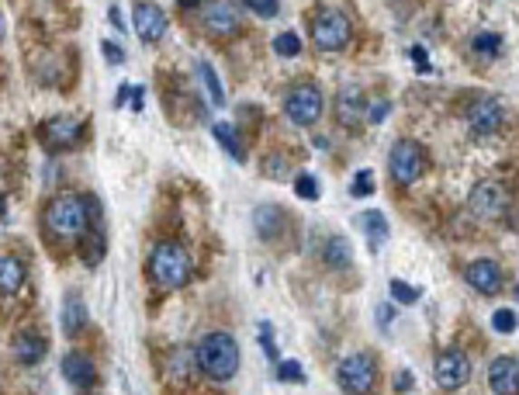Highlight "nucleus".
<instances>
[{
    "instance_id": "obj_1",
    "label": "nucleus",
    "mask_w": 519,
    "mask_h": 395,
    "mask_svg": "<svg viewBox=\"0 0 519 395\" xmlns=\"http://www.w3.org/2000/svg\"><path fill=\"white\" fill-rule=\"evenodd\" d=\"M91 208H94V201H87V198L77 195L53 198L49 208H45V229L56 239H66V243L80 239L91 229Z\"/></svg>"
},
{
    "instance_id": "obj_2",
    "label": "nucleus",
    "mask_w": 519,
    "mask_h": 395,
    "mask_svg": "<svg viewBox=\"0 0 519 395\" xmlns=\"http://www.w3.org/2000/svg\"><path fill=\"white\" fill-rule=\"evenodd\" d=\"M191 257L180 243H159L149 257V275L163 292H177L191 281Z\"/></svg>"
},
{
    "instance_id": "obj_3",
    "label": "nucleus",
    "mask_w": 519,
    "mask_h": 395,
    "mask_svg": "<svg viewBox=\"0 0 519 395\" xmlns=\"http://www.w3.org/2000/svg\"><path fill=\"white\" fill-rule=\"evenodd\" d=\"M197 368L215 381H229L239 368V347L229 333H208L197 343Z\"/></svg>"
},
{
    "instance_id": "obj_4",
    "label": "nucleus",
    "mask_w": 519,
    "mask_h": 395,
    "mask_svg": "<svg viewBox=\"0 0 519 395\" xmlns=\"http://www.w3.org/2000/svg\"><path fill=\"white\" fill-rule=\"evenodd\" d=\"M388 167H391V178H395V184H402V188H412L416 180L423 178V170H426L423 146H419V142H412V139H399V142L391 146Z\"/></svg>"
},
{
    "instance_id": "obj_5",
    "label": "nucleus",
    "mask_w": 519,
    "mask_h": 395,
    "mask_svg": "<svg viewBox=\"0 0 519 395\" xmlns=\"http://www.w3.org/2000/svg\"><path fill=\"white\" fill-rule=\"evenodd\" d=\"M336 381H340V389L350 395L374 392V381H378V364H374V357L353 354V357H346V361H340Z\"/></svg>"
},
{
    "instance_id": "obj_6",
    "label": "nucleus",
    "mask_w": 519,
    "mask_h": 395,
    "mask_svg": "<svg viewBox=\"0 0 519 395\" xmlns=\"http://www.w3.org/2000/svg\"><path fill=\"white\" fill-rule=\"evenodd\" d=\"M350 35H353V24H350V18H346L343 11H319V18H315V24H312V39H315V45L319 49H326V53H340L346 42H350Z\"/></svg>"
},
{
    "instance_id": "obj_7",
    "label": "nucleus",
    "mask_w": 519,
    "mask_h": 395,
    "mask_svg": "<svg viewBox=\"0 0 519 395\" xmlns=\"http://www.w3.org/2000/svg\"><path fill=\"white\" fill-rule=\"evenodd\" d=\"M284 115L294 125H315L322 115V91L315 83H298L291 87L288 98H284Z\"/></svg>"
},
{
    "instance_id": "obj_8",
    "label": "nucleus",
    "mask_w": 519,
    "mask_h": 395,
    "mask_svg": "<svg viewBox=\"0 0 519 395\" xmlns=\"http://www.w3.org/2000/svg\"><path fill=\"white\" fill-rule=\"evenodd\" d=\"M467 208L478 218H502L505 208H509V191H505L502 184H495V180H485V184H478V188L471 191Z\"/></svg>"
},
{
    "instance_id": "obj_9",
    "label": "nucleus",
    "mask_w": 519,
    "mask_h": 395,
    "mask_svg": "<svg viewBox=\"0 0 519 395\" xmlns=\"http://www.w3.org/2000/svg\"><path fill=\"white\" fill-rule=\"evenodd\" d=\"M471 378V361L464 357V351H447L437 357V385L443 392H457L467 385Z\"/></svg>"
},
{
    "instance_id": "obj_10",
    "label": "nucleus",
    "mask_w": 519,
    "mask_h": 395,
    "mask_svg": "<svg viewBox=\"0 0 519 395\" xmlns=\"http://www.w3.org/2000/svg\"><path fill=\"white\" fill-rule=\"evenodd\" d=\"M502 121H505V108L495 98H485L467 108V129H471V136H495L502 129Z\"/></svg>"
},
{
    "instance_id": "obj_11",
    "label": "nucleus",
    "mask_w": 519,
    "mask_h": 395,
    "mask_svg": "<svg viewBox=\"0 0 519 395\" xmlns=\"http://www.w3.org/2000/svg\"><path fill=\"white\" fill-rule=\"evenodd\" d=\"M42 142H45V149H53V153H62V149L77 146L80 142V121L70 119V115H56V119H49L45 125H42Z\"/></svg>"
},
{
    "instance_id": "obj_12",
    "label": "nucleus",
    "mask_w": 519,
    "mask_h": 395,
    "mask_svg": "<svg viewBox=\"0 0 519 395\" xmlns=\"http://www.w3.org/2000/svg\"><path fill=\"white\" fill-rule=\"evenodd\" d=\"M464 281H467V284H471L478 295H499L502 284H505L502 267L495 264V260H475V264H467Z\"/></svg>"
},
{
    "instance_id": "obj_13",
    "label": "nucleus",
    "mask_w": 519,
    "mask_h": 395,
    "mask_svg": "<svg viewBox=\"0 0 519 395\" xmlns=\"http://www.w3.org/2000/svg\"><path fill=\"white\" fill-rule=\"evenodd\" d=\"M135 32H139V39L146 42V45H153V42L163 39V32H167V14L159 11V4H149V0H142V4H135Z\"/></svg>"
},
{
    "instance_id": "obj_14",
    "label": "nucleus",
    "mask_w": 519,
    "mask_h": 395,
    "mask_svg": "<svg viewBox=\"0 0 519 395\" xmlns=\"http://www.w3.org/2000/svg\"><path fill=\"white\" fill-rule=\"evenodd\" d=\"M205 28L212 35L239 32V7H235V0H208V7H205Z\"/></svg>"
},
{
    "instance_id": "obj_15",
    "label": "nucleus",
    "mask_w": 519,
    "mask_h": 395,
    "mask_svg": "<svg viewBox=\"0 0 519 395\" xmlns=\"http://www.w3.org/2000/svg\"><path fill=\"white\" fill-rule=\"evenodd\" d=\"M364 108H370V104L364 101V91H360V87H343V91L336 94V119H340V125H346V129H357V125L364 121V115H370Z\"/></svg>"
},
{
    "instance_id": "obj_16",
    "label": "nucleus",
    "mask_w": 519,
    "mask_h": 395,
    "mask_svg": "<svg viewBox=\"0 0 519 395\" xmlns=\"http://www.w3.org/2000/svg\"><path fill=\"white\" fill-rule=\"evenodd\" d=\"M488 385H492V392H499V395L519 392V361L516 357H495L492 368H488Z\"/></svg>"
},
{
    "instance_id": "obj_17",
    "label": "nucleus",
    "mask_w": 519,
    "mask_h": 395,
    "mask_svg": "<svg viewBox=\"0 0 519 395\" xmlns=\"http://www.w3.org/2000/svg\"><path fill=\"white\" fill-rule=\"evenodd\" d=\"M62 375H66V381H70L73 389H80V392H91L97 381L94 364H91V357H83V354L62 357Z\"/></svg>"
},
{
    "instance_id": "obj_18",
    "label": "nucleus",
    "mask_w": 519,
    "mask_h": 395,
    "mask_svg": "<svg viewBox=\"0 0 519 395\" xmlns=\"http://www.w3.org/2000/svg\"><path fill=\"white\" fill-rule=\"evenodd\" d=\"M11 351H14V357H18L21 364H39L42 357H45V351H49V340L42 333H35V330H21L14 336V343H11Z\"/></svg>"
},
{
    "instance_id": "obj_19",
    "label": "nucleus",
    "mask_w": 519,
    "mask_h": 395,
    "mask_svg": "<svg viewBox=\"0 0 519 395\" xmlns=\"http://www.w3.org/2000/svg\"><path fill=\"white\" fill-rule=\"evenodd\" d=\"M253 222H256V233L264 239H277V233L284 229V212L277 205H264L253 212Z\"/></svg>"
},
{
    "instance_id": "obj_20",
    "label": "nucleus",
    "mask_w": 519,
    "mask_h": 395,
    "mask_svg": "<svg viewBox=\"0 0 519 395\" xmlns=\"http://www.w3.org/2000/svg\"><path fill=\"white\" fill-rule=\"evenodd\" d=\"M357 222H360V229L367 233V239H370V250H378L388 239V222L381 212H364V216H357Z\"/></svg>"
},
{
    "instance_id": "obj_21",
    "label": "nucleus",
    "mask_w": 519,
    "mask_h": 395,
    "mask_svg": "<svg viewBox=\"0 0 519 395\" xmlns=\"http://www.w3.org/2000/svg\"><path fill=\"white\" fill-rule=\"evenodd\" d=\"M0 281H4V295L7 298L18 295L21 281H24V267H21V260H14V257L0 260Z\"/></svg>"
},
{
    "instance_id": "obj_22",
    "label": "nucleus",
    "mask_w": 519,
    "mask_h": 395,
    "mask_svg": "<svg viewBox=\"0 0 519 395\" xmlns=\"http://www.w3.org/2000/svg\"><path fill=\"white\" fill-rule=\"evenodd\" d=\"M87 326V313H83V302L77 295L66 298V305H62V330L66 333H80Z\"/></svg>"
},
{
    "instance_id": "obj_23",
    "label": "nucleus",
    "mask_w": 519,
    "mask_h": 395,
    "mask_svg": "<svg viewBox=\"0 0 519 395\" xmlns=\"http://www.w3.org/2000/svg\"><path fill=\"white\" fill-rule=\"evenodd\" d=\"M471 49H475L478 60L492 63L502 53V35H495V32H478L475 42H471Z\"/></svg>"
},
{
    "instance_id": "obj_24",
    "label": "nucleus",
    "mask_w": 519,
    "mask_h": 395,
    "mask_svg": "<svg viewBox=\"0 0 519 395\" xmlns=\"http://www.w3.org/2000/svg\"><path fill=\"white\" fill-rule=\"evenodd\" d=\"M326 264L332 267V271H346L350 264H353V250H350V243L346 239H329L326 246Z\"/></svg>"
},
{
    "instance_id": "obj_25",
    "label": "nucleus",
    "mask_w": 519,
    "mask_h": 395,
    "mask_svg": "<svg viewBox=\"0 0 519 395\" xmlns=\"http://www.w3.org/2000/svg\"><path fill=\"white\" fill-rule=\"evenodd\" d=\"M212 132H215V139L222 142V149H226V153H229V157L235 159V163H243V159H246V149H243V142L235 139V132H232V125H226V121H218V125H215Z\"/></svg>"
},
{
    "instance_id": "obj_26",
    "label": "nucleus",
    "mask_w": 519,
    "mask_h": 395,
    "mask_svg": "<svg viewBox=\"0 0 519 395\" xmlns=\"http://www.w3.org/2000/svg\"><path fill=\"white\" fill-rule=\"evenodd\" d=\"M194 364H197V354L177 351V354L170 357V378H173V381H187V378H191Z\"/></svg>"
},
{
    "instance_id": "obj_27",
    "label": "nucleus",
    "mask_w": 519,
    "mask_h": 395,
    "mask_svg": "<svg viewBox=\"0 0 519 395\" xmlns=\"http://www.w3.org/2000/svg\"><path fill=\"white\" fill-rule=\"evenodd\" d=\"M197 73L205 80V87H208V94H212V104L215 108H222L226 104V94H222V87H218V77H215V70L208 63H197Z\"/></svg>"
},
{
    "instance_id": "obj_28",
    "label": "nucleus",
    "mask_w": 519,
    "mask_h": 395,
    "mask_svg": "<svg viewBox=\"0 0 519 395\" xmlns=\"http://www.w3.org/2000/svg\"><path fill=\"white\" fill-rule=\"evenodd\" d=\"M274 53H277V56H288V60H294V56L302 53V39H298L294 32H284V35H277V39H274Z\"/></svg>"
},
{
    "instance_id": "obj_29",
    "label": "nucleus",
    "mask_w": 519,
    "mask_h": 395,
    "mask_svg": "<svg viewBox=\"0 0 519 395\" xmlns=\"http://www.w3.org/2000/svg\"><path fill=\"white\" fill-rule=\"evenodd\" d=\"M388 292H391L395 302H402V305H416V302L423 298L419 288H412V284H405V281H391V284H388Z\"/></svg>"
},
{
    "instance_id": "obj_30",
    "label": "nucleus",
    "mask_w": 519,
    "mask_h": 395,
    "mask_svg": "<svg viewBox=\"0 0 519 395\" xmlns=\"http://www.w3.org/2000/svg\"><path fill=\"white\" fill-rule=\"evenodd\" d=\"M516 326H519V319L513 309H495V316H492V330H495V333H513Z\"/></svg>"
},
{
    "instance_id": "obj_31",
    "label": "nucleus",
    "mask_w": 519,
    "mask_h": 395,
    "mask_svg": "<svg viewBox=\"0 0 519 395\" xmlns=\"http://www.w3.org/2000/svg\"><path fill=\"white\" fill-rule=\"evenodd\" d=\"M83 260H87L91 267L104 260V236H87V239H83Z\"/></svg>"
},
{
    "instance_id": "obj_32",
    "label": "nucleus",
    "mask_w": 519,
    "mask_h": 395,
    "mask_svg": "<svg viewBox=\"0 0 519 395\" xmlns=\"http://www.w3.org/2000/svg\"><path fill=\"white\" fill-rule=\"evenodd\" d=\"M294 191H298V198H305V201H315L319 198V180L312 178V174H298Z\"/></svg>"
},
{
    "instance_id": "obj_33",
    "label": "nucleus",
    "mask_w": 519,
    "mask_h": 395,
    "mask_svg": "<svg viewBox=\"0 0 519 395\" xmlns=\"http://www.w3.org/2000/svg\"><path fill=\"white\" fill-rule=\"evenodd\" d=\"M246 7H250L256 18H274V14L281 11V4H277V0H246Z\"/></svg>"
},
{
    "instance_id": "obj_34",
    "label": "nucleus",
    "mask_w": 519,
    "mask_h": 395,
    "mask_svg": "<svg viewBox=\"0 0 519 395\" xmlns=\"http://www.w3.org/2000/svg\"><path fill=\"white\" fill-rule=\"evenodd\" d=\"M370 191H374V170H360L353 178V198H367Z\"/></svg>"
},
{
    "instance_id": "obj_35",
    "label": "nucleus",
    "mask_w": 519,
    "mask_h": 395,
    "mask_svg": "<svg viewBox=\"0 0 519 395\" xmlns=\"http://www.w3.org/2000/svg\"><path fill=\"white\" fill-rule=\"evenodd\" d=\"M277 378H284V381H305V371L294 361H277Z\"/></svg>"
},
{
    "instance_id": "obj_36",
    "label": "nucleus",
    "mask_w": 519,
    "mask_h": 395,
    "mask_svg": "<svg viewBox=\"0 0 519 395\" xmlns=\"http://www.w3.org/2000/svg\"><path fill=\"white\" fill-rule=\"evenodd\" d=\"M260 343H264V351H267L270 361L277 364L281 354H277V343H274V330H270V323H260Z\"/></svg>"
},
{
    "instance_id": "obj_37",
    "label": "nucleus",
    "mask_w": 519,
    "mask_h": 395,
    "mask_svg": "<svg viewBox=\"0 0 519 395\" xmlns=\"http://www.w3.org/2000/svg\"><path fill=\"white\" fill-rule=\"evenodd\" d=\"M104 56H108V63H115V66L125 60V56H121V49H118L115 42H104Z\"/></svg>"
},
{
    "instance_id": "obj_38",
    "label": "nucleus",
    "mask_w": 519,
    "mask_h": 395,
    "mask_svg": "<svg viewBox=\"0 0 519 395\" xmlns=\"http://www.w3.org/2000/svg\"><path fill=\"white\" fill-rule=\"evenodd\" d=\"M388 115V101H378V104H370V121H385Z\"/></svg>"
},
{
    "instance_id": "obj_39",
    "label": "nucleus",
    "mask_w": 519,
    "mask_h": 395,
    "mask_svg": "<svg viewBox=\"0 0 519 395\" xmlns=\"http://www.w3.org/2000/svg\"><path fill=\"white\" fill-rule=\"evenodd\" d=\"M412 60H416V66H419V73H426V70H429V63H426V49H419V45H416V49H412Z\"/></svg>"
},
{
    "instance_id": "obj_40",
    "label": "nucleus",
    "mask_w": 519,
    "mask_h": 395,
    "mask_svg": "<svg viewBox=\"0 0 519 395\" xmlns=\"http://www.w3.org/2000/svg\"><path fill=\"white\" fill-rule=\"evenodd\" d=\"M395 389H399V392H408V389H412V375H399V378H395Z\"/></svg>"
},
{
    "instance_id": "obj_41",
    "label": "nucleus",
    "mask_w": 519,
    "mask_h": 395,
    "mask_svg": "<svg viewBox=\"0 0 519 395\" xmlns=\"http://www.w3.org/2000/svg\"><path fill=\"white\" fill-rule=\"evenodd\" d=\"M111 24H115L118 32H125V24H121V14H118L115 7H111Z\"/></svg>"
},
{
    "instance_id": "obj_42",
    "label": "nucleus",
    "mask_w": 519,
    "mask_h": 395,
    "mask_svg": "<svg viewBox=\"0 0 519 395\" xmlns=\"http://www.w3.org/2000/svg\"><path fill=\"white\" fill-rule=\"evenodd\" d=\"M177 4H180V7H194V4H197V0H177Z\"/></svg>"
}]
</instances>
